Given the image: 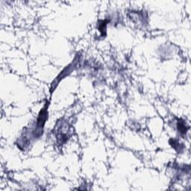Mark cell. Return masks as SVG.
<instances>
[{
    "label": "cell",
    "mask_w": 191,
    "mask_h": 191,
    "mask_svg": "<svg viewBox=\"0 0 191 191\" xmlns=\"http://www.w3.org/2000/svg\"><path fill=\"white\" fill-rule=\"evenodd\" d=\"M107 24V21L105 20H105H101L98 23V29L99 32L101 33V36H103V37H105V36H106Z\"/></svg>",
    "instance_id": "2"
},
{
    "label": "cell",
    "mask_w": 191,
    "mask_h": 191,
    "mask_svg": "<svg viewBox=\"0 0 191 191\" xmlns=\"http://www.w3.org/2000/svg\"><path fill=\"white\" fill-rule=\"evenodd\" d=\"M177 129L181 134H185L188 131V127L187 126L186 123L183 119H178L177 123Z\"/></svg>",
    "instance_id": "1"
}]
</instances>
